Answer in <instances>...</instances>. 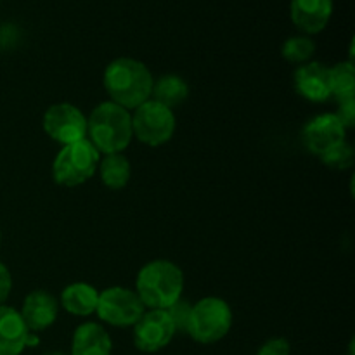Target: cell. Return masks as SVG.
<instances>
[{
  "label": "cell",
  "mask_w": 355,
  "mask_h": 355,
  "mask_svg": "<svg viewBox=\"0 0 355 355\" xmlns=\"http://www.w3.org/2000/svg\"><path fill=\"white\" fill-rule=\"evenodd\" d=\"M166 312H168L173 324H175V331L186 333L187 319H189V312H191V304H187V302H184L182 298H180V300L175 302L172 307L166 309Z\"/></svg>",
  "instance_id": "obj_22"
},
{
  "label": "cell",
  "mask_w": 355,
  "mask_h": 355,
  "mask_svg": "<svg viewBox=\"0 0 355 355\" xmlns=\"http://www.w3.org/2000/svg\"><path fill=\"white\" fill-rule=\"evenodd\" d=\"M10 290H12V276H10V270L3 263H0V307L9 298Z\"/></svg>",
  "instance_id": "obj_25"
},
{
  "label": "cell",
  "mask_w": 355,
  "mask_h": 355,
  "mask_svg": "<svg viewBox=\"0 0 355 355\" xmlns=\"http://www.w3.org/2000/svg\"><path fill=\"white\" fill-rule=\"evenodd\" d=\"M336 118L343 123V127L347 130L354 128L355 125V99H349V101H340L338 103V110H336Z\"/></svg>",
  "instance_id": "obj_24"
},
{
  "label": "cell",
  "mask_w": 355,
  "mask_h": 355,
  "mask_svg": "<svg viewBox=\"0 0 355 355\" xmlns=\"http://www.w3.org/2000/svg\"><path fill=\"white\" fill-rule=\"evenodd\" d=\"M175 113L170 107L149 99L132 113V132L134 137L149 148H159L172 141L175 134Z\"/></svg>",
  "instance_id": "obj_6"
},
{
  "label": "cell",
  "mask_w": 355,
  "mask_h": 355,
  "mask_svg": "<svg viewBox=\"0 0 355 355\" xmlns=\"http://www.w3.org/2000/svg\"><path fill=\"white\" fill-rule=\"evenodd\" d=\"M293 87L295 92L309 103H326L331 97L329 68L319 61L300 64L293 73Z\"/></svg>",
  "instance_id": "obj_11"
},
{
  "label": "cell",
  "mask_w": 355,
  "mask_h": 355,
  "mask_svg": "<svg viewBox=\"0 0 355 355\" xmlns=\"http://www.w3.org/2000/svg\"><path fill=\"white\" fill-rule=\"evenodd\" d=\"M329 90L336 103L355 99V68L352 61H343L329 68Z\"/></svg>",
  "instance_id": "obj_19"
},
{
  "label": "cell",
  "mask_w": 355,
  "mask_h": 355,
  "mask_svg": "<svg viewBox=\"0 0 355 355\" xmlns=\"http://www.w3.org/2000/svg\"><path fill=\"white\" fill-rule=\"evenodd\" d=\"M291 21L305 35L321 33L333 14V0H291Z\"/></svg>",
  "instance_id": "obj_13"
},
{
  "label": "cell",
  "mask_w": 355,
  "mask_h": 355,
  "mask_svg": "<svg viewBox=\"0 0 355 355\" xmlns=\"http://www.w3.org/2000/svg\"><path fill=\"white\" fill-rule=\"evenodd\" d=\"M347 132L335 113H321L307 121L302 130V142L311 155L321 158L347 141Z\"/></svg>",
  "instance_id": "obj_10"
},
{
  "label": "cell",
  "mask_w": 355,
  "mask_h": 355,
  "mask_svg": "<svg viewBox=\"0 0 355 355\" xmlns=\"http://www.w3.org/2000/svg\"><path fill=\"white\" fill-rule=\"evenodd\" d=\"M113 342L106 329L97 322H83L73 333L69 355H111Z\"/></svg>",
  "instance_id": "obj_15"
},
{
  "label": "cell",
  "mask_w": 355,
  "mask_h": 355,
  "mask_svg": "<svg viewBox=\"0 0 355 355\" xmlns=\"http://www.w3.org/2000/svg\"><path fill=\"white\" fill-rule=\"evenodd\" d=\"M101 153L87 139L62 146L52 162V177L62 187H76L92 179L99 166Z\"/></svg>",
  "instance_id": "obj_5"
},
{
  "label": "cell",
  "mask_w": 355,
  "mask_h": 355,
  "mask_svg": "<svg viewBox=\"0 0 355 355\" xmlns=\"http://www.w3.org/2000/svg\"><path fill=\"white\" fill-rule=\"evenodd\" d=\"M232 309L224 298L205 297L191 305L186 333L201 345H211L229 335Z\"/></svg>",
  "instance_id": "obj_4"
},
{
  "label": "cell",
  "mask_w": 355,
  "mask_h": 355,
  "mask_svg": "<svg viewBox=\"0 0 355 355\" xmlns=\"http://www.w3.org/2000/svg\"><path fill=\"white\" fill-rule=\"evenodd\" d=\"M315 52V44L307 35H297V37L288 38L281 47V55L291 64H305L312 59Z\"/></svg>",
  "instance_id": "obj_20"
},
{
  "label": "cell",
  "mask_w": 355,
  "mask_h": 355,
  "mask_svg": "<svg viewBox=\"0 0 355 355\" xmlns=\"http://www.w3.org/2000/svg\"><path fill=\"white\" fill-rule=\"evenodd\" d=\"M144 312L146 307L142 305L141 298L130 288L111 286L99 291L96 314L106 324L114 328H130L142 318Z\"/></svg>",
  "instance_id": "obj_7"
},
{
  "label": "cell",
  "mask_w": 355,
  "mask_h": 355,
  "mask_svg": "<svg viewBox=\"0 0 355 355\" xmlns=\"http://www.w3.org/2000/svg\"><path fill=\"white\" fill-rule=\"evenodd\" d=\"M175 324L166 311H146L134 324V345L141 352L155 354L175 336Z\"/></svg>",
  "instance_id": "obj_9"
},
{
  "label": "cell",
  "mask_w": 355,
  "mask_h": 355,
  "mask_svg": "<svg viewBox=\"0 0 355 355\" xmlns=\"http://www.w3.org/2000/svg\"><path fill=\"white\" fill-rule=\"evenodd\" d=\"M0 241H2V236H0Z\"/></svg>",
  "instance_id": "obj_28"
},
{
  "label": "cell",
  "mask_w": 355,
  "mask_h": 355,
  "mask_svg": "<svg viewBox=\"0 0 355 355\" xmlns=\"http://www.w3.org/2000/svg\"><path fill=\"white\" fill-rule=\"evenodd\" d=\"M44 132L61 146L73 144L87 139V116L80 107L69 103H58L44 113Z\"/></svg>",
  "instance_id": "obj_8"
},
{
  "label": "cell",
  "mask_w": 355,
  "mask_h": 355,
  "mask_svg": "<svg viewBox=\"0 0 355 355\" xmlns=\"http://www.w3.org/2000/svg\"><path fill=\"white\" fill-rule=\"evenodd\" d=\"M97 302H99V291L96 286L89 283H71L62 290L59 305L68 314L76 318H89L96 314Z\"/></svg>",
  "instance_id": "obj_16"
},
{
  "label": "cell",
  "mask_w": 355,
  "mask_h": 355,
  "mask_svg": "<svg viewBox=\"0 0 355 355\" xmlns=\"http://www.w3.org/2000/svg\"><path fill=\"white\" fill-rule=\"evenodd\" d=\"M28 331L38 333L51 328L59 314V300L44 290H33L26 295L19 311Z\"/></svg>",
  "instance_id": "obj_12"
},
{
  "label": "cell",
  "mask_w": 355,
  "mask_h": 355,
  "mask_svg": "<svg viewBox=\"0 0 355 355\" xmlns=\"http://www.w3.org/2000/svg\"><path fill=\"white\" fill-rule=\"evenodd\" d=\"M42 355H69V354H64V352H59V350H54V352H45Z\"/></svg>",
  "instance_id": "obj_26"
},
{
  "label": "cell",
  "mask_w": 355,
  "mask_h": 355,
  "mask_svg": "<svg viewBox=\"0 0 355 355\" xmlns=\"http://www.w3.org/2000/svg\"><path fill=\"white\" fill-rule=\"evenodd\" d=\"M132 139V113L111 101L97 104L87 118V141L101 155L123 153Z\"/></svg>",
  "instance_id": "obj_3"
},
{
  "label": "cell",
  "mask_w": 355,
  "mask_h": 355,
  "mask_svg": "<svg viewBox=\"0 0 355 355\" xmlns=\"http://www.w3.org/2000/svg\"><path fill=\"white\" fill-rule=\"evenodd\" d=\"M28 331L19 311L0 307V355H21L28 347Z\"/></svg>",
  "instance_id": "obj_14"
},
{
  "label": "cell",
  "mask_w": 355,
  "mask_h": 355,
  "mask_svg": "<svg viewBox=\"0 0 355 355\" xmlns=\"http://www.w3.org/2000/svg\"><path fill=\"white\" fill-rule=\"evenodd\" d=\"M319 159H321L328 168L347 170L354 165L355 153L352 146L345 141L342 142V144L336 146V148H333L331 151L326 153V155H322Z\"/></svg>",
  "instance_id": "obj_21"
},
{
  "label": "cell",
  "mask_w": 355,
  "mask_h": 355,
  "mask_svg": "<svg viewBox=\"0 0 355 355\" xmlns=\"http://www.w3.org/2000/svg\"><path fill=\"white\" fill-rule=\"evenodd\" d=\"M189 97V85L179 75H163L153 82L151 99L163 106L175 110Z\"/></svg>",
  "instance_id": "obj_18"
},
{
  "label": "cell",
  "mask_w": 355,
  "mask_h": 355,
  "mask_svg": "<svg viewBox=\"0 0 355 355\" xmlns=\"http://www.w3.org/2000/svg\"><path fill=\"white\" fill-rule=\"evenodd\" d=\"M257 355H291V345L286 338L276 336L263 342L262 347L257 350Z\"/></svg>",
  "instance_id": "obj_23"
},
{
  "label": "cell",
  "mask_w": 355,
  "mask_h": 355,
  "mask_svg": "<svg viewBox=\"0 0 355 355\" xmlns=\"http://www.w3.org/2000/svg\"><path fill=\"white\" fill-rule=\"evenodd\" d=\"M349 355H354V340L350 342V345H349Z\"/></svg>",
  "instance_id": "obj_27"
},
{
  "label": "cell",
  "mask_w": 355,
  "mask_h": 355,
  "mask_svg": "<svg viewBox=\"0 0 355 355\" xmlns=\"http://www.w3.org/2000/svg\"><path fill=\"white\" fill-rule=\"evenodd\" d=\"M184 272L175 262L151 260L139 270L135 293L146 311H166L182 298Z\"/></svg>",
  "instance_id": "obj_2"
},
{
  "label": "cell",
  "mask_w": 355,
  "mask_h": 355,
  "mask_svg": "<svg viewBox=\"0 0 355 355\" xmlns=\"http://www.w3.org/2000/svg\"><path fill=\"white\" fill-rule=\"evenodd\" d=\"M101 182L111 191H120L127 187L132 177V166L123 153H113V155H103L99 159Z\"/></svg>",
  "instance_id": "obj_17"
},
{
  "label": "cell",
  "mask_w": 355,
  "mask_h": 355,
  "mask_svg": "<svg viewBox=\"0 0 355 355\" xmlns=\"http://www.w3.org/2000/svg\"><path fill=\"white\" fill-rule=\"evenodd\" d=\"M153 82L155 78L148 66L134 58L114 59L106 66L103 75L104 89L111 103L128 111H134L151 99Z\"/></svg>",
  "instance_id": "obj_1"
}]
</instances>
